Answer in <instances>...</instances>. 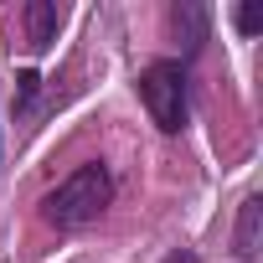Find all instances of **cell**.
<instances>
[{
  "mask_svg": "<svg viewBox=\"0 0 263 263\" xmlns=\"http://www.w3.org/2000/svg\"><path fill=\"white\" fill-rule=\"evenodd\" d=\"M108 196H114L108 171H103V165H78V171L42 201V217L57 222V227H83V222H93V217L108 206Z\"/></svg>",
  "mask_w": 263,
  "mask_h": 263,
  "instance_id": "cell-1",
  "label": "cell"
},
{
  "mask_svg": "<svg viewBox=\"0 0 263 263\" xmlns=\"http://www.w3.org/2000/svg\"><path fill=\"white\" fill-rule=\"evenodd\" d=\"M171 26H176V36L186 42V52H196V47L206 42V11H201V6H191V0L171 11Z\"/></svg>",
  "mask_w": 263,
  "mask_h": 263,
  "instance_id": "cell-5",
  "label": "cell"
},
{
  "mask_svg": "<svg viewBox=\"0 0 263 263\" xmlns=\"http://www.w3.org/2000/svg\"><path fill=\"white\" fill-rule=\"evenodd\" d=\"M140 98H145L150 119L165 129V135H176L186 124V78H181L176 62H150L145 78H140Z\"/></svg>",
  "mask_w": 263,
  "mask_h": 263,
  "instance_id": "cell-2",
  "label": "cell"
},
{
  "mask_svg": "<svg viewBox=\"0 0 263 263\" xmlns=\"http://www.w3.org/2000/svg\"><path fill=\"white\" fill-rule=\"evenodd\" d=\"M258 227H263V196H248L242 212H237V232H232V253L242 263L258 253Z\"/></svg>",
  "mask_w": 263,
  "mask_h": 263,
  "instance_id": "cell-4",
  "label": "cell"
},
{
  "mask_svg": "<svg viewBox=\"0 0 263 263\" xmlns=\"http://www.w3.org/2000/svg\"><path fill=\"white\" fill-rule=\"evenodd\" d=\"M237 31H242V36H258V31H263V0H242V11H237Z\"/></svg>",
  "mask_w": 263,
  "mask_h": 263,
  "instance_id": "cell-6",
  "label": "cell"
},
{
  "mask_svg": "<svg viewBox=\"0 0 263 263\" xmlns=\"http://www.w3.org/2000/svg\"><path fill=\"white\" fill-rule=\"evenodd\" d=\"M36 88H42V78H36V72H21V78H16V108H26V103L36 98Z\"/></svg>",
  "mask_w": 263,
  "mask_h": 263,
  "instance_id": "cell-7",
  "label": "cell"
},
{
  "mask_svg": "<svg viewBox=\"0 0 263 263\" xmlns=\"http://www.w3.org/2000/svg\"><path fill=\"white\" fill-rule=\"evenodd\" d=\"M57 26H62V6L57 0H31L26 6V47L31 52H47L57 42Z\"/></svg>",
  "mask_w": 263,
  "mask_h": 263,
  "instance_id": "cell-3",
  "label": "cell"
}]
</instances>
